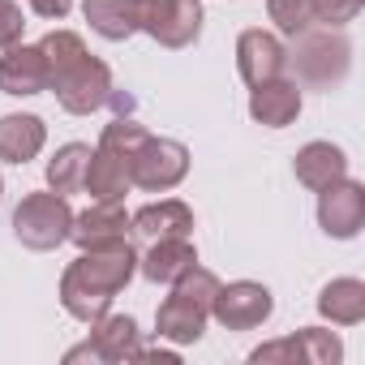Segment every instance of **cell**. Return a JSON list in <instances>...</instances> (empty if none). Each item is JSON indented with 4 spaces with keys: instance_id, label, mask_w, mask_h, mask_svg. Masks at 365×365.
<instances>
[{
    "instance_id": "1",
    "label": "cell",
    "mask_w": 365,
    "mask_h": 365,
    "mask_svg": "<svg viewBox=\"0 0 365 365\" xmlns=\"http://www.w3.org/2000/svg\"><path fill=\"white\" fill-rule=\"evenodd\" d=\"M48 56V91H56V103L73 116H91L103 103H112L116 86H112V69L86 52L82 35L73 31H52L43 43Z\"/></svg>"
},
{
    "instance_id": "2",
    "label": "cell",
    "mask_w": 365,
    "mask_h": 365,
    "mask_svg": "<svg viewBox=\"0 0 365 365\" xmlns=\"http://www.w3.org/2000/svg\"><path fill=\"white\" fill-rule=\"evenodd\" d=\"M133 271H138V254H133L129 241L103 245V250H82L61 275V305H65V314H73L78 322L103 318L112 297L133 279Z\"/></svg>"
},
{
    "instance_id": "3",
    "label": "cell",
    "mask_w": 365,
    "mask_h": 365,
    "mask_svg": "<svg viewBox=\"0 0 365 365\" xmlns=\"http://www.w3.org/2000/svg\"><path fill=\"white\" fill-rule=\"evenodd\" d=\"M215 292H220V279L194 262L180 279H172V292L155 309V335L168 344H198L211 322Z\"/></svg>"
},
{
    "instance_id": "4",
    "label": "cell",
    "mask_w": 365,
    "mask_h": 365,
    "mask_svg": "<svg viewBox=\"0 0 365 365\" xmlns=\"http://www.w3.org/2000/svg\"><path fill=\"white\" fill-rule=\"evenodd\" d=\"M142 138H146V125H138L133 116H116L112 125H103L99 146L91 150V163H86V185H82L95 202H120L133 190L129 159L142 146Z\"/></svg>"
},
{
    "instance_id": "5",
    "label": "cell",
    "mask_w": 365,
    "mask_h": 365,
    "mask_svg": "<svg viewBox=\"0 0 365 365\" xmlns=\"http://www.w3.org/2000/svg\"><path fill=\"white\" fill-rule=\"evenodd\" d=\"M288 65H292V82L301 86H318V91H331L348 78L352 69V43L339 35V26H309L301 35H292V52H288Z\"/></svg>"
},
{
    "instance_id": "6",
    "label": "cell",
    "mask_w": 365,
    "mask_h": 365,
    "mask_svg": "<svg viewBox=\"0 0 365 365\" xmlns=\"http://www.w3.org/2000/svg\"><path fill=\"white\" fill-rule=\"evenodd\" d=\"M69 224H73V211H69V198L65 194H26L14 211V237L26 245V250H56L61 241H69Z\"/></svg>"
},
{
    "instance_id": "7",
    "label": "cell",
    "mask_w": 365,
    "mask_h": 365,
    "mask_svg": "<svg viewBox=\"0 0 365 365\" xmlns=\"http://www.w3.org/2000/svg\"><path fill=\"white\" fill-rule=\"evenodd\" d=\"M190 172V150L185 142H176V138H142V146L133 150L129 159V185L146 190V194H168L176 190L180 180H185Z\"/></svg>"
},
{
    "instance_id": "8",
    "label": "cell",
    "mask_w": 365,
    "mask_h": 365,
    "mask_svg": "<svg viewBox=\"0 0 365 365\" xmlns=\"http://www.w3.org/2000/svg\"><path fill=\"white\" fill-rule=\"evenodd\" d=\"M138 31H146L163 48H190L202 35V5L198 0H133Z\"/></svg>"
},
{
    "instance_id": "9",
    "label": "cell",
    "mask_w": 365,
    "mask_h": 365,
    "mask_svg": "<svg viewBox=\"0 0 365 365\" xmlns=\"http://www.w3.org/2000/svg\"><path fill=\"white\" fill-rule=\"evenodd\" d=\"M138 322L129 314H103L91 322V335L86 344L69 348L65 361L78 365V361H103V365H116V361H133L138 356Z\"/></svg>"
},
{
    "instance_id": "10",
    "label": "cell",
    "mask_w": 365,
    "mask_h": 365,
    "mask_svg": "<svg viewBox=\"0 0 365 365\" xmlns=\"http://www.w3.org/2000/svg\"><path fill=\"white\" fill-rule=\"evenodd\" d=\"M344 356V344L335 331H322V327H305L297 335H284V339H271L262 348L250 352L254 365H271V361H284V365H335Z\"/></svg>"
},
{
    "instance_id": "11",
    "label": "cell",
    "mask_w": 365,
    "mask_h": 365,
    "mask_svg": "<svg viewBox=\"0 0 365 365\" xmlns=\"http://www.w3.org/2000/svg\"><path fill=\"white\" fill-rule=\"evenodd\" d=\"M275 309V297L267 284H254V279H237V284H220L215 292V305H211V318L228 331H254L271 318Z\"/></svg>"
},
{
    "instance_id": "12",
    "label": "cell",
    "mask_w": 365,
    "mask_h": 365,
    "mask_svg": "<svg viewBox=\"0 0 365 365\" xmlns=\"http://www.w3.org/2000/svg\"><path fill=\"white\" fill-rule=\"evenodd\" d=\"M318 224L335 241H352L365 228V185L352 176H339L335 185L318 190Z\"/></svg>"
},
{
    "instance_id": "13",
    "label": "cell",
    "mask_w": 365,
    "mask_h": 365,
    "mask_svg": "<svg viewBox=\"0 0 365 365\" xmlns=\"http://www.w3.org/2000/svg\"><path fill=\"white\" fill-rule=\"evenodd\" d=\"M237 69H241L245 86H262L288 69V48L271 31H245L237 39Z\"/></svg>"
},
{
    "instance_id": "14",
    "label": "cell",
    "mask_w": 365,
    "mask_h": 365,
    "mask_svg": "<svg viewBox=\"0 0 365 365\" xmlns=\"http://www.w3.org/2000/svg\"><path fill=\"white\" fill-rule=\"evenodd\" d=\"M69 241L78 250H103V245L129 241V215H125V207L120 202H91V211L73 215Z\"/></svg>"
},
{
    "instance_id": "15",
    "label": "cell",
    "mask_w": 365,
    "mask_h": 365,
    "mask_svg": "<svg viewBox=\"0 0 365 365\" xmlns=\"http://www.w3.org/2000/svg\"><path fill=\"white\" fill-rule=\"evenodd\" d=\"M0 91L5 95H39L48 91V56L43 48H26V43H14L0 56Z\"/></svg>"
},
{
    "instance_id": "16",
    "label": "cell",
    "mask_w": 365,
    "mask_h": 365,
    "mask_svg": "<svg viewBox=\"0 0 365 365\" xmlns=\"http://www.w3.org/2000/svg\"><path fill=\"white\" fill-rule=\"evenodd\" d=\"M250 116L267 129H288L297 116H301V86L292 78H271L262 86H250Z\"/></svg>"
},
{
    "instance_id": "17",
    "label": "cell",
    "mask_w": 365,
    "mask_h": 365,
    "mask_svg": "<svg viewBox=\"0 0 365 365\" xmlns=\"http://www.w3.org/2000/svg\"><path fill=\"white\" fill-rule=\"evenodd\" d=\"M198 262V250L190 237H163V241H146V254L138 258V271L150 284H172Z\"/></svg>"
},
{
    "instance_id": "18",
    "label": "cell",
    "mask_w": 365,
    "mask_h": 365,
    "mask_svg": "<svg viewBox=\"0 0 365 365\" xmlns=\"http://www.w3.org/2000/svg\"><path fill=\"white\" fill-rule=\"evenodd\" d=\"M129 232L138 241H163V237H190L194 232V211L180 198H163L129 215Z\"/></svg>"
},
{
    "instance_id": "19",
    "label": "cell",
    "mask_w": 365,
    "mask_h": 365,
    "mask_svg": "<svg viewBox=\"0 0 365 365\" xmlns=\"http://www.w3.org/2000/svg\"><path fill=\"white\" fill-rule=\"evenodd\" d=\"M292 172H297V180L305 190L318 194V190L335 185L339 176H348V155L335 142H305L297 150V159H292Z\"/></svg>"
},
{
    "instance_id": "20",
    "label": "cell",
    "mask_w": 365,
    "mask_h": 365,
    "mask_svg": "<svg viewBox=\"0 0 365 365\" xmlns=\"http://www.w3.org/2000/svg\"><path fill=\"white\" fill-rule=\"evenodd\" d=\"M48 142V125L31 112L0 116V159L5 163H31Z\"/></svg>"
},
{
    "instance_id": "21",
    "label": "cell",
    "mask_w": 365,
    "mask_h": 365,
    "mask_svg": "<svg viewBox=\"0 0 365 365\" xmlns=\"http://www.w3.org/2000/svg\"><path fill=\"white\" fill-rule=\"evenodd\" d=\"M318 314L335 327H356L365 318V284L361 279H331L318 292Z\"/></svg>"
},
{
    "instance_id": "22",
    "label": "cell",
    "mask_w": 365,
    "mask_h": 365,
    "mask_svg": "<svg viewBox=\"0 0 365 365\" xmlns=\"http://www.w3.org/2000/svg\"><path fill=\"white\" fill-rule=\"evenodd\" d=\"M86 163H91V146L86 142H65L52 159H48V190L52 194H82L86 185Z\"/></svg>"
},
{
    "instance_id": "23",
    "label": "cell",
    "mask_w": 365,
    "mask_h": 365,
    "mask_svg": "<svg viewBox=\"0 0 365 365\" xmlns=\"http://www.w3.org/2000/svg\"><path fill=\"white\" fill-rule=\"evenodd\" d=\"M82 14L91 22L95 35L120 43L138 31V18H133V0H82Z\"/></svg>"
},
{
    "instance_id": "24",
    "label": "cell",
    "mask_w": 365,
    "mask_h": 365,
    "mask_svg": "<svg viewBox=\"0 0 365 365\" xmlns=\"http://www.w3.org/2000/svg\"><path fill=\"white\" fill-rule=\"evenodd\" d=\"M267 14L279 26V35H288V39L309 31V26H318L314 22V0H267Z\"/></svg>"
},
{
    "instance_id": "25",
    "label": "cell",
    "mask_w": 365,
    "mask_h": 365,
    "mask_svg": "<svg viewBox=\"0 0 365 365\" xmlns=\"http://www.w3.org/2000/svg\"><path fill=\"white\" fill-rule=\"evenodd\" d=\"M365 9V0H314V22L318 26H348Z\"/></svg>"
},
{
    "instance_id": "26",
    "label": "cell",
    "mask_w": 365,
    "mask_h": 365,
    "mask_svg": "<svg viewBox=\"0 0 365 365\" xmlns=\"http://www.w3.org/2000/svg\"><path fill=\"white\" fill-rule=\"evenodd\" d=\"M22 31H26V22H22V9L14 5V0H0V48H14V43H22Z\"/></svg>"
},
{
    "instance_id": "27",
    "label": "cell",
    "mask_w": 365,
    "mask_h": 365,
    "mask_svg": "<svg viewBox=\"0 0 365 365\" xmlns=\"http://www.w3.org/2000/svg\"><path fill=\"white\" fill-rule=\"evenodd\" d=\"M69 9H73V0H31V14L48 18V22H61V18H69Z\"/></svg>"
},
{
    "instance_id": "28",
    "label": "cell",
    "mask_w": 365,
    "mask_h": 365,
    "mask_svg": "<svg viewBox=\"0 0 365 365\" xmlns=\"http://www.w3.org/2000/svg\"><path fill=\"white\" fill-rule=\"evenodd\" d=\"M0 194H5V185H0Z\"/></svg>"
}]
</instances>
